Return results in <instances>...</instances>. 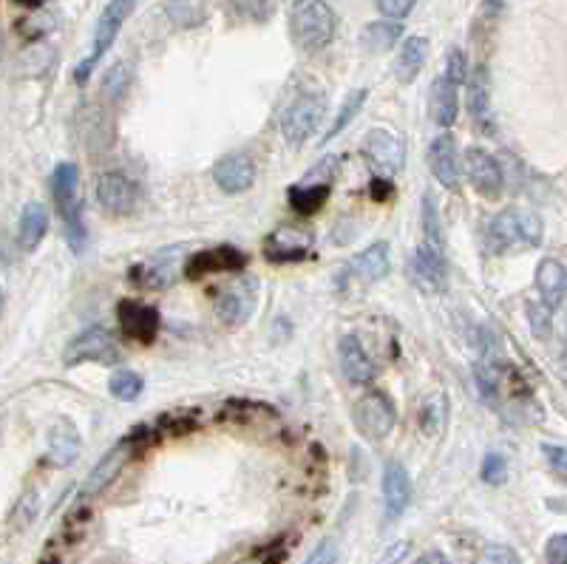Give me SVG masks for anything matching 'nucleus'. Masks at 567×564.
Listing matches in <instances>:
<instances>
[{"label":"nucleus","mask_w":567,"mask_h":564,"mask_svg":"<svg viewBox=\"0 0 567 564\" xmlns=\"http://www.w3.org/2000/svg\"><path fill=\"white\" fill-rule=\"evenodd\" d=\"M545 562L548 564H567V533L550 536L545 545Z\"/></svg>","instance_id":"obj_41"},{"label":"nucleus","mask_w":567,"mask_h":564,"mask_svg":"<svg viewBox=\"0 0 567 564\" xmlns=\"http://www.w3.org/2000/svg\"><path fill=\"white\" fill-rule=\"evenodd\" d=\"M43 564H60V562H57V559H49V562H43Z\"/></svg>","instance_id":"obj_50"},{"label":"nucleus","mask_w":567,"mask_h":564,"mask_svg":"<svg viewBox=\"0 0 567 564\" xmlns=\"http://www.w3.org/2000/svg\"><path fill=\"white\" fill-rule=\"evenodd\" d=\"M117 321L122 332L139 343H151L159 332V312L139 301H122L117 309Z\"/></svg>","instance_id":"obj_20"},{"label":"nucleus","mask_w":567,"mask_h":564,"mask_svg":"<svg viewBox=\"0 0 567 564\" xmlns=\"http://www.w3.org/2000/svg\"><path fill=\"white\" fill-rule=\"evenodd\" d=\"M134 445H137V440L131 437V440H122V443H117L108 454H105L103 460L97 462L94 468H91V474H88L86 485H83V494L86 496H94L100 494V491H105L114 479L120 477V471L125 468V462L131 460V454H134Z\"/></svg>","instance_id":"obj_18"},{"label":"nucleus","mask_w":567,"mask_h":564,"mask_svg":"<svg viewBox=\"0 0 567 564\" xmlns=\"http://www.w3.org/2000/svg\"><path fill=\"white\" fill-rule=\"evenodd\" d=\"M389 270H392V244L389 241L369 244L363 253L349 258V264H346V273L363 281V284H375L380 278H386Z\"/></svg>","instance_id":"obj_17"},{"label":"nucleus","mask_w":567,"mask_h":564,"mask_svg":"<svg viewBox=\"0 0 567 564\" xmlns=\"http://www.w3.org/2000/svg\"><path fill=\"white\" fill-rule=\"evenodd\" d=\"M352 417H355L358 431H363V434L372 437V440L386 437L397 423L395 406H392V400L383 392L363 394L361 400L355 403V409H352Z\"/></svg>","instance_id":"obj_8"},{"label":"nucleus","mask_w":567,"mask_h":564,"mask_svg":"<svg viewBox=\"0 0 567 564\" xmlns=\"http://www.w3.org/2000/svg\"><path fill=\"white\" fill-rule=\"evenodd\" d=\"M37 508H40V499H37V491H26V494L20 496L18 505H15V511H12V525L15 528H29L32 522H35L37 516Z\"/></svg>","instance_id":"obj_36"},{"label":"nucleus","mask_w":567,"mask_h":564,"mask_svg":"<svg viewBox=\"0 0 567 564\" xmlns=\"http://www.w3.org/2000/svg\"><path fill=\"white\" fill-rule=\"evenodd\" d=\"M128 86H131V71H128V66L125 63H114L108 69V74H105V94H111V100H120L122 94L128 91Z\"/></svg>","instance_id":"obj_37"},{"label":"nucleus","mask_w":567,"mask_h":564,"mask_svg":"<svg viewBox=\"0 0 567 564\" xmlns=\"http://www.w3.org/2000/svg\"><path fill=\"white\" fill-rule=\"evenodd\" d=\"M312 236L301 227H278L273 236L264 241V256L273 264H293L310 256Z\"/></svg>","instance_id":"obj_16"},{"label":"nucleus","mask_w":567,"mask_h":564,"mask_svg":"<svg viewBox=\"0 0 567 564\" xmlns=\"http://www.w3.org/2000/svg\"><path fill=\"white\" fill-rule=\"evenodd\" d=\"M397 37H400L397 20H386V23H372V26L363 32V43H366L372 52H386V49L395 46Z\"/></svg>","instance_id":"obj_31"},{"label":"nucleus","mask_w":567,"mask_h":564,"mask_svg":"<svg viewBox=\"0 0 567 564\" xmlns=\"http://www.w3.org/2000/svg\"><path fill=\"white\" fill-rule=\"evenodd\" d=\"M372 193H375V199L383 202V199H389L392 196V185H389V176H378V179H372Z\"/></svg>","instance_id":"obj_46"},{"label":"nucleus","mask_w":567,"mask_h":564,"mask_svg":"<svg viewBox=\"0 0 567 564\" xmlns=\"http://www.w3.org/2000/svg\"><path fill=\"white\" fill-rule=\"evenodd\" d=\"M80 451H83V437H80L77 426L71 420L54 423L49 431V462L57 468H66L80 457Z\"/></svg>","instance_id":"obj_24"},{"label":"nucleus","mask_w":567,"mask_h":564,"mask_svg":"<svg viewBox=\"0 0 567 564\" xmlns=\"http://www.w3.org/2000/svg\"><path fill=\"white\" fill-rule=\"evenodd\" d=\"M545 236L542 219L528 207H505L488 224V241L494 253L531 250Z\"/></svg>","instance_id":"obj_1"},{"label":"nucleus","mask_w":567,"mask_h":564,"mask_svg":"<svg viewBox=\"0 0 567 564\" xmlns=\"http://www.w3.org/2000/svg\"><path fill=\"white\" fill-rule=\"evenodd\" d=\"M63 360H66V366H77V363H86V360H91V363H117L120 349L108 338L103 326H91L66 346V358Z\"/></svg>","instance_id":"obj_9"},{"label":"nucleus","mask_w":567,"mask_h":564,"mask_svg":"<svg viewBox=\"0 0 567 564\" xmlns=\"http://www.w3.org/2000/svg\"><path fill=\"white\" fill-rule=\"evenodd\" d=\"M480 564H516V556L511 547L488 545L485 550H482Z\"/></svg>","instance_id":"obj_43"},{"label":"nucleus","mask_w":567,"mask_h":564,"mask_svg":"<svg viewBox=\"0 0 567 564\" xmlns=\"http://www.w3.org/2000/svg\"><path fill=\"white\" fill-rule=\"evenodd\" d=\"M426 60H429V37L423 35H412L406 37V43L400 46V54H397V63H395V74L400 83H414L417 80V74L423 71L426 66Z\"/></svg>","instance_id":"obj_26"},{"label":"nucleus","mask_w":567,"mask_h":564,"mask_svg":"<svg viewBox=\"0 0 567 564\" xmlns=\"http://www.w3.org/2000/svg\"><path fill=\"white\" fill-rule=\"evenodd\" d=\"M366 100H369V91H366V88H355L352 94H346V100L341 103V108H338V117L332 120V128L324 134V142H329V139L338 137L341 131H346V125L361 114V108Z\"/></svg>","instance_id":"obj_29"},{"label":"nucleus","mask_w":567,"mask_h":564,"mask_svg":"<svg viewBox=\"0 0 567 564\" xmlns=\"http://www.w3.org/2000/svg\"><path fill=\"white\" fill-rule=\"evenodd\" d=\"M412 502V477L400 462H386L383 468V505H386V519L395 522L400 513Z\"/></svg>","instance_id":"obj_19"},{"label":"nucleus","mask_w":567,"mask_h":564,"mask_svg":"<svg viewBox=\"0 0 567 564\" xmlns=\"http://www.w3.org/2000/svg\"><path fill=\"white\" fill-rule=\"evenodd\" d=\"M46 233H49V210L40 202H29L20 213L18 244L26 253H32L40 247V241L46 239Z\"/></svg>","instance_id":"obj_27"},{"label":"nucleus","mask_w":567,"mask_h":564,"mask_svg":"<svg viewBox=\"0 0 567 564\" xmlns=\"http://www.w3.org/2000/svg\"><path fill=\"white\" fill-rule=\"evenodd\" d=\"M230 6L239 12L241 18L256 20V23L270 20L275 12V0H230Z\"/></svg>","instance_id":"obj_35"},{"label":"nucleus","mask_w":567,"mask_h":564,"mask_svg":"<svg viewBox=\"0 0 567 564\" xmlns=\"http://www.w3.org/2000/svg\"><path fill=\"white\" fill-rule=\"evenodd\" d=\"M406 553H409V542H397V545H392L386 553H383L380 564H400Z\"/></svg>","instance_id":"obj_45"},{"label":"nucleus","mask_w":567,"mask_h":564,"mask_svg":"<svg viewBox=\"0 0 567 564\" xmlns=\"http://www.w3.org/2000/svg\"><path fill=\"white\" fill-rule=\"evenodd\" d=\"M363 156L378 176H395L406 165V145L389 128H372L363 139Z\"/></svg>","instance_id":"obj_7"},{"label":"nucleus","mask_w":567,"mask_h":564,"mask_svg":"<svg viewBox=\"0 0 567 564\" xmlns=\"http://www.w3.org/2000/svg\"><path fill=\"white\" fill-rule=\"evenodd\" d=\"M145 389V380L137 375V372H117V375H111L108 380V392L114 394L117 400H137L139 394Z\"/></svg>","instance_id":"obj_34"},{"label":"nucleus","mask_w":567,"mask_h":564,"mask_svg":"<svg viewBox=\"0 0 567 564\" xmlns=\"http://www.w3.org/2000/svg\"><path fill=\"white\" fill-rule=\"evenodd\" d=\"M412 273L414 281L423 287V290H443L446 287V256L440 247H434L429 241H423L412 258Z\"/></svg>","instance_id":"obj_21"},{"label":"nucleus","mask_w":567,"mask_h":564,"mask_svg":"<svg viewBox=\"0 0 567 564\" xmlns=\"http://www.w3.org/2000/svg\"><path fill=\"white\" fill-rule=\"evenodd\" d=\"M258 304V281L256 278H241V281H233L230 287H224L222 295H219V318H222L227 326H241L247 324L253 318Z\"/></svg>","instance_id":"obj_10"},{"label":"nucleus","mask_w":567,"mask_h":564,"mask_svg":"<svg viewBox=\"0 0 567 564\" xmlns=\"http://www.w3.org/2000/svg\"><path fill=\"white\" fill-rule=\"evenodd\" d=\"M417 0H378L380 15L386 20H403L414 9Z\"/></svg>","instance_id":"obj_40"},{"label":"nucleus","mask_w":567,"mask_h":564,"mask_svg":"<svg viewBox=\"0 0 567 564\" xmlns=\"http://www.w3.org/2000/svg\"><path fill=\"white\" fill-rule=\"evenodd\" d=\"M324 117H327V100L321 94H301L298 100H293V105L281 114V134L287 145L301 148L321 128Z\"/></svg>","instance_id":"obj_6"},{"label":"nucleus","mask_w":567,"mask_h":564,"mask_svg":"<svg viewBox=\"0 0 567 564\" xmlns=\"http://www.w3.org/2000/svg\"><path fill=\"white\" fill-rule=\"evenodd\" d=\"M550 304H539V301H528V321H531V329L536 338H545L550 332Z\"/></svg>","instance_id":"obj_39"},{"label":"nucleus","mask_w":567,"mask_h":564,"mask_svg":"<svg viewBox=\"0 0 567 564\" xmlns=\"http://www.w3.org/2000/svg\"><path fill=\"white\" fill-rule=\"evenodd\" d=\"M247 264V256L241 253L239 247L233 244H219V247H210V250H202L196 256L190 258L185 264V275L190 281H199L205 275L213 273H233V270H241Z\"/></svg>","instance_id":"obj_13"},{"label":"nucleus","mask_w":567,"mask_h":564,"mask_svg":"<svg viewBox=\"0 0 567 564\" xmlns=\"http://www.w3.org/2000/svg\"><path fill=\"white\" fill-rule=\"evenodd\" d=\"M542 454L548 457L550 468H556L559 474H567V445L545 443L542 445Z\"/></svg>","instance_id":"obj_44"},{"label":"nucleus","mask_w":567,"mask_h":564,"mask_svg":"<svg viewBox=\"0 0 567 564\" xmlns=\"http://www.w3.org/2000/svg\"><path fill=\"white\" fill-rule=\"evenodd\" d=\"M465 83L463 49H451L446 54V71L431 86V117L440 128H451L460 114V86Z\"/></svg>","instance_id":"obj_4"},{"label":"nucleus","mask_w":567,"mask_h":564,"mask_svg":"<svg viewBox=\"0 0 567 564\" xmlns=\"http://www.w3.org/2000/svg\"><path fill=\"white\" fill-rule=\"evenodd\" d=\"M536 290L542 295V301L550 307H559L562 298L567 295V270L562 261L556 258H542V264L536 267Z\"/></svg>","instance_id":"obj_25"},{"label":"nucleus","mask_w":567,"mask_h":564,"mask_svg":"<svg viewBox=\"0 0 567 564\" xmlns=\"http://www.w3.org/2000/svg\"><path fill=\"white\" fill-rule=\"evenodd\" d=\"M414 564H446V559H443L440 553H426V556H420Z\"/></svg>","instance_id":"obj_48"},{"label":"nucleus","mask_w":567,"mask_h":564,"mask_svg":"<svg viewBox=\"0 0 567 564\" xmlns=\"http://www.w3.org/2000/svg\"><path fill=\"white\" fill-rule=\"evenodd\" d=\"M338 358H341V369H344V377L349 383L361 386V383H369L375 377V363L366 355L363 343L355 335H344L338 341Z\"/></svg>","instance_id":"obj_23"},{"label":"nucleus","mask_w":567,"mask_h":564,"mask_svg":"<svg viewBox=\"0 0 567 564\" xmlns=\"http://www.w3.org/2000/svg\"><path fill=\"white\" fill-rule=\"evenodd\" d=\"M559 369H562V375L567 377V352H565V358H562V363H559Z\"/></svg>","instance_id":"obj_49"},{"label":"nucleus","mask_w":567,"mask_h":564,"mask_svg":"<svg viewBox=\"0 0 567 564\" xmlns=\"http://www.w3.org/2000/svg\"><path fill=\"white\" fill-rule=\"evenodd\" d=\"M168 18L182 29L196 26L205 20V3L202 0H168Z\"/></svg>","instance_id":"obj_32"},{"label":"nucleus","mask_w":567,"mask_h":564,"mask_svg":"<svg viewBox=\"0 0 567 564\" xmlns=\"http://www.w3.org/2000/svg\"><path fill=\"white\" fill-rule=\"evenodd\" d=\"M77 182L80 173L74 162H60L52 173V193L57 210L66 224V241L74 253H83L88 244V230L83 224V213H80V196H77Z\"/></svg>","instance_id":"obj_3"},{"label":"nucleus","mask_w":567,"mask_h":564,"mask_svg":"<svg viewBox=\"0 0 567 564\" xmlns=\"http://www.w3.org/2000/svg\"><path fill=\"white\" fill-rule=\"evenodd\" d=\"M97 202L111 216H128L139 202V188L125 173L108 171L97 179Z\"/></svg>","instance_id":"obj_12"},{"label":"nucleus","mask_w":567,"mask_h":564,"mask_svg":"<svg viewBox=\"0 0 567 564\" xmlns=\"http://www.w3.org/2000/svg\"><path fill=\"white\" fill-rule=\"evenodd\" d=\"M329 185H295L290 188V207L298 216H312L327 205Z\"/></svg>","instance_id":"obj_28"},{"label":"nucleus","mask_w":567,"mask_h":564,"mask_svg":"<svg viewBox=\"0 0 567 564\" xmlns=\"http://www.w3.org/2000/svg\"><path fill=\"white\" fill-rule=\"evenodd\" d=\"M335 562H338V547H335L332 539H324V542L315 547L301 564H335Z\"/></svg>","instance_id":"obj_42"},{"label":"nucleus","mask_w":567,"mask_h":564,"mask_svg":"<svg viewBox=\"0 0 567 564\" xmlns=\"http://www.w3.org/2000/svg\"><path fill=\"white\" fill-rule=\"evenodd\" d=\"M335 12L327 0H295L290 9V35L304 52H321L335 37Z\"/></svg>","instance_id":"obj_2"},{"label":"nucleus","mask_w":567,"mask_h":564,"mask_svg":"<svg viewBox=\"0 0 567 564\" xmlns=\"http://www.w3.org/2000/svg\"><path fill=\"white\" fill-rule=\"evenodd\" d=\"M423 233L426 241L443 250V227H440V205H437V196L426 193L423 196Z\"/></svg>","instance_id":"obj_33"},{"label":"nucleus","mask_w":567,"mask_h":564,"mask_svg":"<svg viewBox=\"0 0 567 564\" xmlns=\"http://www.w3.org/2000/svg\"><path fill=\"white\" fill-rule=\"evenodd\" d=\"M463 171L471 182V188L477 190L485 199H497L505 185L502 168L494 156L488 154L485 148H468L463 156Z\"/></svg>","instance_id":"obj_11"},{"label":"nucleus","mask_w":567,"mask_h":564,"mask_svg":"<svg viewBox=\"0 0 567 564\" xmlns=\"http://www.w3.org/2000/svg\"><path fill=\"white\" fill-rule=\"evenodd\" d=\"M502 6H505V0H482V18L485 20H494L499 18V12H502Z\"/></svg>","instance_id":"obj_47"},{"label":"nucleus","mask_w":567,"mask_h":564,"mask_svg":"<svg viewBox=\"0 0 567 564\" xmlns=\"http://www.w3.org/2000/svg\"><path fill=\"white\" fill-rule=\"evenodd\" d=\"M256 162L253 156L247 154H227L213 165V182L219 185V190L236 196L256 185Z\"/></svg>","instance_id":"obj_15"},{"label":"nucleus","mask_w":567,"mask_h":564,"mask_svg":"<svg viewBox=\"0 0 567 564\" xmlns=\"http://www.w3.org/2000/svg\"><path fill=\"white\" fill-rule=\"evenodd\" d=\"M446 417H448V406H446V397L443 394H434V397H426V403H423V409H420V428H423V434H440L443 426H446Z\"/></svg>","instance_id":"obj_30"},{"label":"nucleus","mask_w":567,"mask_h":564,"mask_svg":"<svg viewBox=\"0 0 567 564\" xmlns=\"http://www.w3.org/2000/svg\"><path fill=\"white\" fill-rule=\"evenodd\" d=\"M429 165L434 179L448 190L460 188V179H463V159L457 151V139L451 134H440L429 145Z\"/></svg>","instance_id":"obj_14"},{"label":"nucleus","mask_w":567,"mask_h":564,"mask_svg":"<svg viewBox=\"0 0 567 564\" xmlns=\"http://www.w3.org/2000/svg\"><path fill=\"white\" fill-rule=\"evenodd\" d=\"M137 0H108V6L103 9V15L97 20V29H94V43H91V52L86 54V60L74 69V80L77 83H86L91 77L94 66L105 57V52L114 46V40L120 37V29L125 26L128 15L134 12Z\"/></svg>","instance_id":"obj_5"},{"label":"nucleus","mask_w":567,"mask_h":564,"mask_svg":"<svg viewBox=\"0 0 567 564\" xmlns=\"http://www.w3.org/2000/svg\"><path fill=\"white\" fill-rule=\"evenodd\" d=\"M482 482H488V485H502L505 479H508V460L497 454V451H491V454H485V460H482Z\"/></svg>","instance_id":"obj_38"},{"label":"nucleus","mask_w":567,"mask_h":564,"mask_svg":"<svg viewBox=\"0 0 567 564\" xmlns=\"http://www.w3.org/2000/svg\"><path fill=\"white\" fill-rule=\"evenodd\" d=\"M468 111L471 120L480 125L482 134H494V111H491V77L485 66H477L468 80Z\"/></svg>","instance_id":"obj_22"}]
</instances>
